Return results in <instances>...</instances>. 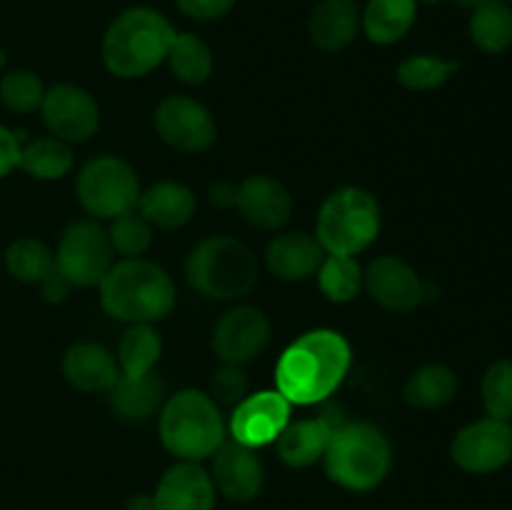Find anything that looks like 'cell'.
<instances>
[{
    "mask_svg": "<svg viewBox=\"0 0 512 510\" xmlns=\"http://www.w3.org/2000/svg\"><path fill=\"white\" fill-rule=\"evenodd\" d=\"M353 365L350 343L338 330L318 328L288 345L275 365V390L290 405H315L343 385Z\"/></svg>",
    "mask_w": 512,
    "mask_h": 510,
    "instance_id": "obj_1",
    "label": "cell"
},
{
    "mask_svg": "<svg viewBox=\"0 0 512 510\" xmlns=\"http://www.w3.org/2000/svg\"><path fill=\"white\" fill-rule=\"evenodd\" d=\"M175 28L160 10L133 5L110 20L103 35L100 55L115 78L135 80L153 73L168 60Z\"/></svg>",
    "mask_w": 512,
    "mask_h": 510,
    "instance_id": "obj_2",
    "label": "cell"
},
{
    "mask_svg": "<svg viewBox=\"0 0 512 510\" xmlns=\"http://www.w3.org/2000/svg\"><path fill=\"white\" fill-rule=\"evenodd\" d=\"M100 305L115 320L135 325L163 320L175 308V283L158 263L123 258L100 280Z\"/></svg>",
    "mask_w": 512,
    "mask_h": 510,
    "instance_id": "obj_3",
    "label": "cell"
},
{
    "mask_svg": "<svg viewBox=\"0 0 512 510\" xmlns=\"http://www.w3.org/2000/svg\"><path fill=\"white\" fill-rule=\"evenodd\" d=\"M325 475L350 493L375 490L390 473L393 450L383 430L368 420L335 425L323 455Z\"/></svg>",
    "mask_w": 512,
    "mask_h": 510,
    "instance_id": "obj_4",
    "label": "cell"
},
{
    "mask_svg": "<svg viewBox=\"0 0 512 510\" xmlns=\"http://www.w3.org/2000/svg\"><path fill=\"white\" fill-rule=\"evenodd\" d=\"M160 443L178 460L203 463L225 443V420L218 403L195 388L178 390L160 408Z\"/></svg>",
    "mask_w": 512,
    "mask_h": 510,
    "instance_id": "obj_5",
    "label": "cell"
},
{
    "mask_svg": "<svg viewBox=\"0 0 512 510\" xmlns=\"http://www.w3.org/2000/svg\"><path fill=\"white\" fill-rule=\"evenodd\" d=\"M258 258L230 235H210L190 250L185 278L190 288L210 300L245 298L258 285Z\"/></svg>",
    "mask_w": 512,
    "mask_h": 510,
    "instance_id": "obj_6",
    "label": "cell"
},
{
    "mask_svg": "<svg viewBox=\"0 0 512 510\" xmlns=\"http://www.w3.org/2000/svg\"><path fill=\"white\" fill-rule=\"evenodd\" d=\"M380 233V205L368 190L345 185L330 193L315 220V238L328 255H358Z\"/></svg>",
    "mask_w": 512,
    "mask_h": 510,
    "instance_id": "obj_7",
    "label": "cell"
},
{
    "mask_svg": "<svg viewBox=\"0 0 512 510\" xmlns=\"http://www.w3.org/2000/svg\"><path fill=\"white\" fill-rule=\"evenodd\" d=\"M75 193L90 215L113 220L115 215L138 208L140 183L133 165L118 155H100L80 168Z\"/></svg>",
    "mask_w": 512,
    "mask_h": 510,
    "instance_id": "obj_8",
    "label": "cell"
},
{
    "mask_svg": "<svg viewBox=\"0 0 512 510\" xmlns=\"http://www.w3.org/2000/svg\"><path fill=\"white\" fill-rule=\"evenodd\" d=\"M113 258L115 250L110 245L108 230L95 220H75L60 238L55 265L73 288H93L105 278L110 265L115 263Z\"/></svg>",
    "mask_w": 512,
    "mask_h": 510,
    "instance_id": "obj_9",
    "label": "cell"
},
{
    "mask_svg": "<svg viewBox=\"0 0 512 510\" xmlns=\"http://www.w3.org/2000/svg\"><path fill=\"white\" fill-rule=\"evenodd\" d=\"M450 455L465 473H498L512 460V423L485 415L463 425L450 443Z\"/></svg>",
    "mask_w": 512,
    "mask_h": 510,
    "instance_id": "obj_10",
    "label": "cell"
},
{
    "mask_svg": "<svg viewBox=\"0 0 512 510\" xmlns=\"http://www.w3.org/2000/svg\"><path fill=\"white\" fill-rule=\"evenodd\" d=\"M155 130L160 140L180 153H203L218 138L213 115L188 95H170L155 108Z\"/></svg>",
    "mask_w": 512,
    "mask_h": 510,
    "instance_id": "obj_11",
    "label": "cell"
},
{
    "mask_svg": "<svg viewBox=\"0 0 512 510\" xmlns=\"http://www.w3.org/2000/svg\"><path fill=\"white\" fill-rule=\"evenodd\" d=\"M40 115L50 135L68 145L85 143L100 125V108L93 95L70 83H58L45 90Z\"/></svg>",
    "mask_w": 512,
    "mask_h": 510,
    "instance_id": "obj_12",
    "label": "cell"
},
{
    "mask_svg": "<svg viewBox=\"0 0 512 510\" xmlns=\"http://www.w3.org/2000/svg\"><path fill=\"white\" fill-rule=\"evenodd\" d=\"M268 343L270 323L263 310L253 305H238L228 310L213 328V353L218 355L220 363L243 368L250 360L260 358Z\"/></svg>",
    "mask_w": 512,
    "mask_h": 510,
    "instance_id": "obj_13",
    "label": "cell"
},
{
    "mask_svg": "<svg viewBox=\"0 0 512 510\" xmlns=\"http://www.w3.org/2000/svg\"><path fill=\"white\" fill-rule=\"evenodd\" d=\"M290 400L278 390H260L255 395H245L230 415V435L235 443L258 450L275 443L290 423Z\"/></svg>",
    "mask_w": 512,
    "mask_h": 510,
    "instance_id": "obj_14",
    "label": "cell"
},
{
    "mask_svg": "<svg viewBox=\"0 0 512 510\" xmlns=\"http://www.w3.org/2000/svg\"><path fill=\"white\" fill-rule=\"evenodd\" d=\"M210 478L215 490L233 503H250L263 493L265 468L253 448L240 445L235 440H225L213 453Z\"/></svg>",
    "mask_w": 512,
    "mask_h": 510,
    "instance_id": "obj_15",
    "label": "cell"
},
{
    "mask_svg": "<svg viewBox=\"0 0 512 510\" xmlns=\"http://www.w3.org/2000/svg\"><path fill=\"white\" fill-rule=\"evenodd\" d=\"M363 288L370 298L385 310L393 313H410L423 303V280L415 273V268L395 255L375 258L363 270Z\"/></svg>",
    "mask_w": 512,
    "mask_h": 510,
    "instance_id": "obj_16",
    "label": "cell"
},
{
    "mask_svg": "<svg viewBox=\"0 0 512 510\" xmlns=\"http://www.w3.org/2000/svg\"><path fill=\"white\" fill-rule=\"evenodd\" d=\"M153 498L155 510H215L218 490L203 465L178 460L163 473Z\"/></svg>",
    "mask_w": 512,
    "mask_h": 510,
    "instance_id": "obj_17",
    "label": "cell"
},
{
    "mask_svg": "<svg viewBox=\"0 0 512 510\" xmlns=\"http://www.w3.org/2000/svg\"><path fill=\"white\" fill-rule=\"evenodd\" d=\"M235 208L253 228L278 230L290 220L293 198L280 180L268 175H250L238 185Z\"/></svg>",
    "mask_w": 512,
    "mask_h": 510,
    "instance_id": "obj_18",
    "label": "cell"
},
{
    "mask_svg": "<svg viewBox=\"0 0 512 510\" xmlns=\"http://www.w3.org/2000/svg\"><path fill=\"white\" fill-rule=\"evenodd\" d=\"M325 255L328 253L315 235L293 230V233H280L270 240L265 250V263L275 278L298 283L318 273Z\"/></svg>",
    "mask_w": 512,
    "mask_h": 510,
    "instance_id": "obj_19",
    "label": "cell"
},
{
    "mask_svg": "<svg viewBox=\"0 0 512 510\" xmlns=\"http://www.w3.org/2000/svg\"><path fill=\"white\" fill-rule=\"evenodd\" d=\"M63 375L80 393H108L120 378V365L105 345L75 343L63 355Z\"/></svg>",
    "mask_w": 512,
    "mask_h": 510,
    "instance_id": "obj_20",
    "label": "cell"
},
{
    "mask_svg": "<svg viewBox=\"0 0 512 510\" xmlns=\"http://www.w3.org/2000/svg\"><path fill=\"white\" fill-rule=\"evenodd\" d=\"M360 33V8L355 0H320L308 18V35L315 48L340 53Z\"/></svg>",
    "mask_w": 512,
    "mask_h": 510,
    "instance_id": "obj_21",
    "label": "cell"
},
{
    "mask_svg": "<svg viewBox=\"0 0 512 510\" xmlns=\"http://www.w3.org/2000/svg\"><path fill=\"white\" fill-rule=\"evenodd\" d=\"M333 430L335 425L328 418L290 420L275 440L278 458L288 468H310L318 460H323L330 438H333Z\"/></svg>",
    "mask_w": 512,
    "mask_h": 510,
    "instance_id": "obj_22",
    "label": "cell"
},
{
    "mask_svg": "<svg viewBox=\"0 0 512 510\" xmlns=\"http://www.w3.org/2000/svg\"><path fill=\"white\" fill-rule=\"evenodd\" d=\"M195 208H198V200H195L193 190L183 183H173V180L150 185L138 198V213L153 228L163 230L183 228L185 223L193 220Z\"/></svg>",
    "mask_w": 512,
    "mask_h": 510,
    "instance_id": "obj_23",
    "label": "cell"
},
{
    "mask_svg": "<svg viewBox=\"0 0 512 510\" xmlns=\"http://www.w3.org/2000/svg\"><path fill=\"white\" fill-rule=\"evenodd\" d=\"M110 393V405L120 420L140 423L158 413L165 403V385L155 373L120 375Z\"/></svg>",
    "mask_w": 512,
    "mask_h": 510,
    "instance_id": "obj_24",
    "label": "cell"
},
{
    "mask_svg": "<svg viewBox=\"0 0 512 510\" xmlns=\"http://www.w3.org/2000/svg\"><path fill=\"white\" fill-rule=\"evenodd\" d=\"M418 0H368L360 13V28L373 43L393 45L413 30Z\"/></svg>",
    "mask_w": 512,
    "mask_h": 510,
    "instance_id": "obj_25",
    "label": "cell"
},
{
    "mask_svg": "<svg viewBox=\"0 0 512 510\" xmlns=\"http://www.w3.org/2000/svg\"><path fill=\"white\" fill-rule=\"evenodd\" d=\"M458 393V375L443 363H428L415 370L405 383V403L420 410H435L448 405Z\"/></svg>",
    "mask_w": 512,
    "mask_h": 510,
    "instance_id": "obj_26",
    "label": "cell"
},
{
    "mask_svg": "<svg viewBox=\"0 0 512 510\" xmlns=\"http://www.w3.org/2000/svg\"><path fill=\"white\" fill-rule=\"evenodd\" d=\"M470 40L490 55L505 53L512 45V5L508 0H488L478 5L468 23Z\"/></svg>",
    "mask_w": 512,
    "mask_h": 510,
    "instance_id": "obj_27",
    "label": "cell"
},
{
    "mask_svg": "<svg viewBox=\"0 0 512 510\" xmlns=\"http://www.w3.org/2000/svg\"><path fill=\"white\" fill-rule=\"evenodd\" d=\"M163 355V340L150 323H135L123 333L118 345L120 375L153 373Z\"/></svg>",
    "mask_w": 512,
    "mask_h": 510,
    "instance_id": "obj_28",
    "label": "cell"
},
{
    "mask_svg": "<svg viewBox=\"0 0 512 510\" xmlns=\"http://www.w3.org/2000/svg\"><path fill=\"white\" fill-rule=\"evenodd\" d=\"M20 168L35 180H60L73 168V150L65 140L53 138H35L23 143L20 150Z\"/></svg>",
    "mask_w": 512,
    "mask_h": 510,
    "instance_id": "obj_29",
    "label": "cell"
},
{
    "mask_svg": "<svg viewBox=\"0 0 512 510\" xmlns=\"http://www.w3.org/2000/svg\"><path fill=\"white\" fill-rule=\"evenodd\" d=\"M168 63L175 78L183 80L185 85L205 83L213 73V53L205 45V40H200L193 33H175Z\"/></svg>",
    "mask_w": 512,
    "mask_h": 510,
    "instance_id": "obj_30",
    "label": "cell"
},
{
    "mask_svg": "<svg viewBox=\"0 0 512 510\" xmlns=\"http://www.w3.org/2000/svg\"><path fill=\"white\" fill-rule=\"evenodd\" d=\"M5 268L20 283H43L55 270V255L38 238H18L5 250Z\"/></svg>",
    "mask_w": 512,
    "mask_h": 510,
    "instance_id": "obj_31",
    "label": "cell"
},
{
    "mask_svg": "<svg viewBox=\"0 0 512 510\" xmlns=\"http://www.w3.org/2000/svg\"><path fill=\"white\" fill-rule=\"evenodd\" d=\"M320 293L333 303H350L363 290V268L355 255H325L318 273Z\"/></svg>",
    "mask_w": 512,
    "mask_h": 510,
    "instance_id": "obj_32",
    "label": "cell"
},
{
    "mask_svg": "<svg viewBox=\"0 0 512 510\" xmlns=\"http://www.w3.org/2000/svg\"><path fill=\"white\" fill-rule=\"evenodd\" d=\"M110 245L123 258H143L153 245V225L138 213V208L115 215L108 228Z\"/></svg>",
    "mask_w": 512,
    "mask_h": 510,
    "instance_id": "obj_33",
    "label": "cell"
},
{
    "mask_svg": "<svg viewBox=\"0 0 512 510\" xmlns=\"http://www.w3.org/2000/svg\"><path fill=\"white\" fill-rule=\"evenodd\" d=\"M45 85L33 70L15 68L0 78V100L13 113H35L45 98Z\"/></svg>",
    "mask_w": 512,
    "mask_h": 510,
    "instance_id": "obj_34",
    "label": "cell"
},
{
    "mask_svg": "<svg viewBox=\"0 0 512 510\" xmlns=\"http://www.w3.org/2000/svg\"><path fill=\"white\" fill-rule=\"evenodd\" d=\"M460 65L455 60L438 58V55H413L398 65L400 85L410 90H435L445 83L453 73H458Z\"/></svg>",
    "mask_w": 512,
    "mask_h": 510,
    "instance_id": "obj_35",
    "label": "cell"
},
{
    "mask_svg": "<svg viewBox=\"0 0 512 510\" xmlns=\"http://www.w3.org/2000/svg\"><path fill=\"white\" fill-rule=\"evenodd\" d=\"M485 415L512 420V358H500L488 365L480 383Z\"/></svg>",
    "mask_w": 512,
    "mask_h": 510,
    "instance_id": "obj_36",
    "label": "cell"
},
{
    "mask_svg": "<svg viewBox=\"0 0 512 510\" xmlns=\"http://www.w3.org/2000/svg\"><path fill=\"white\" fill-rule=\"evenodd\" d=\"M210 398L218 405H235L248 395V375L243 373L240 365H228L223 363L218 370H213L210 375Z\"/></svg>",
    "mask_w": 512,
    "mask_h": 510,
    "instance_id": "obj_37",
    "label": "cell"
},
{
    "mask_svg": "<svg viewBox=\"0 0 512 510\" xmlns=\"http://www.w3.org/2000/svg\"><path fill=\"white\" fill-rule=\"evenodd\" d=\"M175 5L185 18L210 23V20L225 18L235 8V0H175Z\"/></svg>",
    "mask_w": 512,
    "mask_h": 510,
    "instance_id": "obj_38",
    "label": "cell"
},
{
    "mask_svg": "<svg viewBox=\"0 0 512 510\" xmlns=\"http://www.w3.org/2000/svg\"><path fill=\"white\" fill-rule=\"evenodd\" d=\"M20 150L23 140L13 130L0 123V180L8 178L15 168H20Z\"/></svg>",
    "mask_w": 512,
    "mask_h": 510,
    "instance_id": "obj_39",
    "label": "cell"
},
{
    "mask_svg": "<svg viewBox=\"0 0 512 510\" xmlns=\"http://www.w3.org/2000/svg\"><path fill=\"white\" fill-rule=\"evenodd\" d=\"M40 288H43V295L48 303H60V300L68 298L73 285H70V280L65 278V275L58 270V265H55V270L43 280V283H40Z\"/></svg>",
    "mask_w": 512,
    "mask_h": 510,
    "instance_id": "obj_40",
    "label": "cell"
},
{
    "mask_svg": "<svg viewBox=\"0 0 512 510\" xmlns=\"http://www.w3.org/2000/svg\"><path fill=\"white\" fill-rule=\"evenodd\" d=\"M235 193H238L235 185H215V188L210 190V198L218 205H235Z\"/></svg>",
    "mask_w": 512,
    "mask_h": 510,
    "instance_id": "obj_41",
    "label": "cell"
},
{
    "mask_svg": "<svg viewBox=\"0 0 512 510\" xmlns=\"http://www.w3.org/2000/svg\"><path fill=\"white\" fill-rule=\"evenodd\" d=\"M125 510H155L153 493H135L125 500Z\"/></svg>",
    "mask_w": 512,
    "mask_h": 510,
    "instance_id": "obj_42",
    "label": "cell"
},
{
    "mask_svg": "<svg viewBox=\"0 0 512 510\" xmlns=\"http://www.w3.org/2000/svg\"><path fill=\"white\" fill-rule=\"evenodd\" d=\"M455 3H458V5H460V8H468V10H475V8H478V5L488 3V0H455Z\"/></svg>",
    "mask_w": 512,
    "mask_h": 510,
    "instance_id": "obj_43",
    "label": "cell"
},
{
    "mask_svg": "<svg viewBox=\"0 0 512 510\" xmlns=\"http://www.w3.org/2000/svg\"><path fill=\"white\" fill-rule=\"evenodd\" d=\"M420 3H425V5H438V3H443V0H418V5Z\"/></svg>",
    "mask_w": 512,
    "mask_h": 510,
    "instance_id": "obj_44",
    "label": "cell"
},
{
    "mask_svg": "<svg viewBox=\"0 0 512 510\" xmlns=\"http://www.w3.org/2000/svg\"><path fill=\"white\" fill-rule=\"evenodd\" d=\"M3 65H5V53H3V50H0V68H3Z\"/></svg>",
    "mask_w": 512,
    "mask_h": 510,
    "instance_id": "obj_45",
    "label": "cell"
},
{
    "mask_svg": "<svg viewBox=\"0 0 512 510\" xmlns=\"http://www.w3.org/2000/svg\"><path fill=\"white\" fill-rule=\"evenodd\" d=\"M508 3H512V0H508Z\"/></svg>",
    "mask_w": 512,
    "mask_h": 510,
    "instance_id": "obj_46",
    "label": "cell"
},
{
    "mask_svg": "<svg viewBox=\"0 0 512 510\" xmlns=\"http://www.w3.org/2000/svg\"><path fill=\"white\" fill-rule=\"evenodd\" d=\"M510 423H512V420H510Z\"/></svg>",
    "mask_w": 512,
    "mask_h": 510,
    "instance_id": "obj_47",
    "label": "cell"
}]
</instances>
